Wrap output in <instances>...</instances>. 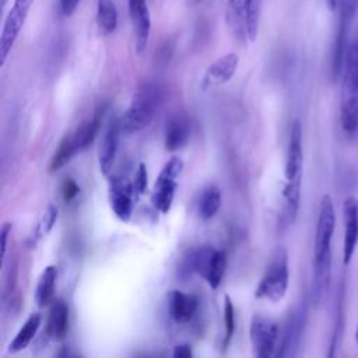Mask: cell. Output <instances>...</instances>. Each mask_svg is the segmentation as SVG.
I'll list each match as a JSON object with an SVG mask.
<instances>
[{
  "label": "cell",
  "mask_w": 358,
  "mask_h": 358,
  "mask_svg": "<svg viewBox=\"0 0 358 358\" xmlns=\"http://www.w3.org/2000/svg\"><path fill=\"white\" fill-rule=\"evenodd\" d=\"M190 137V123L186 116L175 115L165 126V148L168 151H176L186 145Z\"/></svg>",
  "instance_id": "ac0fdd59"
},
{
  "label": "cell",
  "mask_w": 358,
  "mask_h": 358,
  "mask_svg": "<svg viewBox=\"0 0 358 358\" xmlns=\"http://www.w3.org/2000/svg\"><path fill=\"white\" fill-rule=\"evenodd\" d=\"M355 11L343 0L341 7H340V18H338V25L334 36V43H333V52H331V77L336 81L341 76L343 70V63H344V56L347 50V32H348V25L352 18Z\"/></svg>",
  "instance_id": "8fae6325"
},
{
  "label": "cell",
  "mask_w": 358,
  "mask_h": 358,
  "mask_svg": "<svg viewBox=\"0 0 358 358\" xmlns=\"http://www.w3.org/2000/svg\"><path fill=\"white\" fill-rule=\"evenodd\" d=\"M161 102V90L157 84H143L134 94L129 108L120 120V129L124 134H131L147 127Z\"/></svg>",
  "instance_id": "3957f363"
},
{
  "label": "cell",
  "mask_w": 358,
  "mask_h": 358,
  "mask_svg": "<svg viewBox=\"0 0 358 358\" xmlns=\"http://www.w3.org/2000/svg\"><path fill=\"white\" fill-rule=\"evenodd\" d=\"M326 4L329 7V10H334L337 6V0H326Z\"/></svg>",
  "instance_id": "8d00e7d4"
},
{
  "label": "cell",
  "mask_w": 358,
  "mask_h": 358,
  "mask_svg": "<svg viewBox=\"0 0 358 358\" xmlns=\"http://www.w3.org/2000/svg\"><path fill=\"white\" fill-rule=\"evenodd\" d=\"M224 324H225V338L222 341V347H227L235 333V308L229 295H225L224 298Z\"/></svg>",
  "instance_id": "f1b7e54d"
},
{
  "label": "cell",
  "mask_w": 358,
  "mask_h": 358,
  "mask_svg": "<svg viewBox=\"0 0 358 358\" xmlns=\"http://www.w3.org/2000/svg\"><path fill=\"white\" fill-rule=\"evenodd\" d=\"M56 280H57V267L52 264L45 267V270L39 275L36 289H35V301L39 308H43L52 303Z\"/></svg>",
  "instance_id": "44dd1931"
},
{
  "label": "cell",
  "mask_w": 358,
  "mask_h": 358,
  "mask_svg": "<svg viewBox=\"0 0 358 358\" xmlns=\"http://www.w3.org/2000/svg\"><path fill=\"white\" fill-rule=\"evenodd\" d=\"M69 329V306L67 303L57 298L52 301L48 317L46 336L52 340H63Z\"/></svg>",
  "instance_id": "ffe728a7"
},
{
  "label": "cell",
  "mask_w": 358,
  "mask_h": 358,
  "mask_svg": "<svg viewBox=\"0 0 358 358\" xmlns=\"http://www.w3.org/2000/svg\"><path fill=\"white\" fill-rule=\"evenodd\" d=\"M221 206V192L215 185H210L203 189L199 201H197V213L199 217L204 221L213 218Z\"/></svg>",
  "instance_id": "cb8c5ba5"
},
{
  "label": "cell",
  "mask_w": 358,
  "mask_h": 358,
  "mask_svg": "<svg viewBox=\"0 0 358 358\" xmlns=\"http://www.w3.org/2000/svg\"><path fill=\"white\" fill-rule=\"evenodd\" d=\"M11 228H13V225L10 222H4L1 227V257H4L6 252H7V239L11 232Z\"/></svg>",
  "instance_id": "836d02e7"
},
{
  "label": "cell",
  "mask_w": 358,
  "mask_h": 358,
  "mask_svg": "<svg viewBox=\"0 0 358 358\" xmlns=\"http://www.w3.org/2000/svg\"><path fill=\"white\" fill-rule=\"evenodd\" d=\"M289 281L288 255L284 248H278L267 266L264 275L256 287L255 296L257 299H267L277 302L284 298Z\"/></svg>",
  "instance_id": "277c9868"
},
{
  "label": "cell",
  "mask_w": 358,
  "mask_h": 358,
  "mask_svg": "<svg viewBox=\"0 0 358 358\" xmlns=\"http://www.w3.org/2000/svg\"><path fill=\"white\" fill-rule=\"evenodd\" d=\"M80 192L78 185L73 179H66L62 186V194L66 201H71Z\"/></svg>",
  "instance_id": "1f68e13d"
},
{
  "label": "cell",
  "mask_w": 358,
  "mask_h": 358,
  "mask_svg": "<svg viewBox=\"0 0 358 358\" xmlns=\"http://www.w3.org/2000/svg\"><path fill=\"white\" fill-rule=\"evenodd\" d=\"M249 6L250 0H227V24L239 42L249 41L248 36V17H249Z\"/></svg>",
  "instance_id": "2e32d148"
},
{
  "label": "cell",
  "mask_w": 358,
  "mask_h": 358,
  "mask_svg": "<svg viewBox=\"0 0 358 358\" xmlns=\"http://www.w3.org/2000/svg\"><path fill=\"white\" fill-rule=\"evenodd\" d=\"M57 217H59V210H57V207L53 206V204H50V206L45 210L43 215L41 217V220L38 221V224H36V227H35V229H34V234L31 235V241H32L34 245H35L42 236H45V235L49 234V231H50V229L53 228V225L56 224Z\"/></svg>",
  "instance_id": "83f0119b"
},
{
  "label": "cell",
  "mask_w": 358,
  "mask_h": 358,
  "mask_svg": "<svg viewBox=\"0 0 358 358\" xmlns=\"http://www.w3.org/2000/svg\"><path fill=\"white\" fill-rule=\"evenodd\" d=\"M136 196L133 182L126 178L112 176L109 180V204L115 215L127 222L133 213V197Z\"/></svg>",
  "instance_id": "ba28073f"
},
{
  "label": "cell",
  "mask_w": 358,
  "mask_h": 358,
  "mask_svg": "<svg viewBox=\"0 0 358 358\" xmlns=\"http://www.w3.org/2000/svg\"><path fill=\"white\" fill-rule=\"evenodd\" d=\"M147 168L144 164H140L137 171H136V175H134V179H133V187H134V193L136 196H140V194H144L145 190H147Z\"/></svg>",
  "instance_id": "4dcf8cb0"
},
{
  "label": "cell",
  "mask_w": 358,
  "mask_h": 358,
  "mask_svg": "<svg viewBox=\"0 0 358 358\" xmlns=\"http://www.w3.org/2000/svg\"><path fill=\"white\" fill-rule=\"evenodd\" d=\"M183 169V161L179 157H172L161 169L155 185L151 201L154 207L161 211L162 214H166L171 207L175 197L176 186H178V178L180 176Z\"/></svg>",
  "instance_id": "5b68a950"
},
{
  "label": "cell",
  "mask_w": 358,
  "mask_h": 358,
  "mask_svg": "<svg viewBox=\"0 0 358 358\" xmlns=\"http://www.w3.org/2000/svg\"><path fill=\"white\" fill-rule=\"evenodd\" d=\"M127 8L134 29L136 52L141 55L145 50L151 35V15L147 0H127Z\"/></svg>",
  "instance_id": "7c38bea8"
},
{
  "label": "cell",
  "mask_w": 358,
  "mask_h": 358,
  "mask_svg": "<svg viewBox=\"0 0 358 358\" xmlns=\"http://www.w3.org/2000/svg\"><path fill=\"white\" fill-rule=\"evenodd\" d=\"M262 0H250L249 6V17H248V36L249 41L253 42L259 32V20H260Z\"/></svg>",
  "instance_id": "f546056e"
},
{
  "label": "cell",
  "mask_w": 358,
  "mask_h": 358,
  "mask_svg": "<svg viewBox=\"0 0 358 358\" xmlns=\"http://www.w3.org/2000/svg\"><path fill=\"white\" fill-rule=\"evenodd\" d=\"M225 267H227V257L225 253L222 250L214 249L211 259L208 262V266L204 271L203 278L207 281V284L213 288L217 289L222 281L224 273H225Z\"/></svg>",
  "instance_id": "484cf974"
},
{
  "label": "cell",
  "mask_w": 358,
  "mask_h": 358,
  "mask_svg": "<svg viewBox=\"0 0 358 358\" xmlns=\"http://www.w3.org/2000/svg\"><path fill=\"white\" fill-rule=\"evenodd\" d=\"M122 129H120V120L112 119L105 130V134L101 141L98 161H99V169L103 176H110L112 166L116 159V154L119 150V140H120Z\"/></svg>",
  "instance_id": "4fadbf2b"
},
{
  "label": "cell",
  "mask_w": 358,
  "mask_h": 358,
  "mask_svg": "<svg viewBox=\"0 0 358 358\" xmlns=\"http://www.w3.org/2000/svg\"><path fill=\"white\" fill-rule=\"evenodd\" d=\"M340 120L345 133L354 134L358 130V32L348 42L344 56Z\"/></svg>",
  "instance_id": "7a4b0ae2"
},
{
  "label": "cell",
  "mask_w": 358,
  "mask_h": 358,
  "mask_svg": "<svg viewBox=\"0 0 358 358\" xmlns=\"http://www.w3.org/2000/svg\"><path fill=\"white\" fill-rule=\"evenodd\" d=\"M306 323V306L299 305L289 315L275 357H295L302 340Z\"/></svg>",
  "instance_id": "9c48e42d"
},
{
  "label": "cell",
  "mask_w": 358,
  "mask_h": 358,
  "mask_svg": "<svg viewBox=\"0 0 358 358\" xmlns=\"http://www.w3.org/2000/svg\"><path fill=\"white\" fill-rule=\"evenodd\" d=\"M34 0H14L13 7L10 8L0 35V66L3 67L24 24L28 17L29 8Z\"/></svg>",
  "instance_id": "8992f818"
},
{
  "label": "cell",
  "mask_w": 358,
  "mask_h": 358,
  "mask_svg": "<svg viewBox=\"0 0 358 358\" xmlns=\"http://www.w3.org/2000/svg\"><path fill=\"white\" fill-rule=\"evenodd\" d=\"M41 315L39 313H32L25 323L22 324V327L18 330V333L15 334V337L13 338V341L8 345V352L15 354L18 351H22L24 348H27L29 345V343L34 340L39 326H41Z\"/></svg>",
  "instance_id": "7402d4cb"
},
{
  "label": "cell",
  "mask_w": 358,
  "mask_h": 358,
  "mask_svg": "<svg viewBox=\"0 0 358 358\" xmlns=\"http://www.w3.org/2000/svg\"><path fill=\"white\" fill-rule=\"evenodd\" d=\"M239 64V57L236 53H227L221 57H218L215 62H213L203 77V83L201 87L204 90L215 87V85H221L228 83L232 76L235 74L236 69Z\"/></svg>",
  "instance_id": "9a60e30c"
},
{
  "label": "cell",
  "mask_w": 358,
  "mask_h": 358,
  "mask_svg": "<svg viewBox=\"0 0 358 358\" xmlns=\"http://www.w3.org/2000/svg\"><path fill=\"white\" fill-rule=\"evenodd\" d=\"M7 1H8V0H0V7H1V8H4V7H6V4H7Z\"/></svg>",
  "instance_id": "f35d334b"
},
{
  "label": "cell",
  "mask_w": 358,
  "mask_h": 358,
  "mask_svg": "<svg viewBox=\"0 0 358 358\" xmlns=\"http://www.w3.org/2000/svg\"><path fill=\"white\" fill-rule=\"evenodd\" d=\"M343 221H344V241H343V262L348 264L358 243V199L347 196L343 203Z\"/></svg>",
  "instance_id": "30bf717a"
},
{
  "label": "cell",
  "mask_w": 358,
  "mask_h": 358,
  "mask_svg": "<svg viewBox=\"0 0 358 358\" xmlns=\"http://www.w3.org/2000/svg\"><path fill=\"white\" fill-rule=\"evenodd\" d=\"M187 1H189V4H190V6H197V4L203 3L204 0H187Z\"/></svg>",
  "instance_id": "74e56055"
},
{
  "label": "cell",
  "mask_w": 358,
  "mask_h": 358,
  "mask_svg": "<svg viewBox=\"0 0 358 358\" xmlns=\"http://www.w3.org/2000/svg\"><path fill=\"white\" fill-rule=\"evenodd\" d=\"M81 0H59V6H60V13L64 17H70L74 14V11L77 10L78 4Z\"/></svg>",
  "instance_id": "d6a6232c"
},
{
  "label": "cell",
  "mask_w": 358,
  "mask_h": 358,
  "mask_svg": "<svg viewBox=\"0 0 358 358\" xmlns=\"http://www.w3.org/2000/svg\"><path fill=\"white\" fill-rule=\"evenodd\" d=\"M199 308V299L192 294L172 289L168 295V312L176 323H187Z\"/></svg>",
  "instance_id": "e0dca14e"
},
{
  "label": "cell",
  "mask_w": 358,
  "mask_h": 358,
  "mask_svg": "<svg viewBox=\"0 0 358 358\" xmlns=\"http://www.w3.org/2000/svg\"><path fill=\"white\" fill-rule=\"evenodd\" d=\"M336 228V213L333 200L323 194L319 204V214L313 241V280L312 299L320 303L326 296L331 273V239Z\"/></svg>",
  "instance_id": "6da1fadb"
},
{
  "label": "cell",
  "mask_w": 358,
  "mask_h": 358,
  "mask_svg": "<svg viewBox=\"0 0 358 358\" xmlns=\"http://www.w3.org/2000/svg\"><path fill=\"white\" fill-rule=\"evenodd\" d=\"M302 166H303V151H302V126L296 119L294 120L289 131V141L287 150L285 169L284 175L287 180H294L302 178Z\"/></svg>",
  "instance_id": "5bb4252c"
},
{
  "label": "cell",
  "mask_w": 358,
  "mask_h": 358,
  "mask_svg": "<svg viewBox=\"0 0 358 358\" xmlns=\"http://www.w3.org/2000/svg\"><path fill=\"white\" fill-rule=\"evenodd\" d=\"M355 341L358 344V326H357V331H355Z\"/></svg>",
  "instance_id": "ab89813d"
},
{
  "label": "cell",
  "mask_w": 358,
  "mask_h": 358,
  "mask_svg": "<svg viewBox=\"0 0 358 358\" xmlns=\"http://www.w3.org/2000/svg\"><path fill=\"white\" fill-rule=\"evenodd\" d=\"M282 211L280 217V225L281 228H287L294 224L298 210H299V201H301V178L294 180H287V185L282 190Z\"/></svg>",
  "instance_id": "d6986e66"
},
{
  "label": "cell",
  "mask_w": 358,
  "mask_h": 358,
  "mask_svg": "<svg viewBox=\"0 0 358 358\" xmlns=\"http://www.w3.org/2000/svg\"><path fill=\"white\" fill-rule=\"evenodd\" d=\"M249 334L253 354L257 358H268L275 355L278 326L274 320L262 315H255L250 322Z\"/></svg>",
  "instance_id": "52a82bcc"
},
{
  "label": "cell",
  "mask_w": 358,
  "mask_h": 358,
  "mask_svg": "<svg viewBox=\"0 0 358 358\" xmlns=\"http://www.w3.org/2000/svg\"><path fill=\"white\" fill-rule=\"evenodd\" d=\"M354 11L358 8V0H344Z\"/></svg>",
  "instance_id": "d590c367"
},
{
  "label": "cell",
  "mask_w": 358,
  "mask_h": 358,
  "mask_svg": "<svg viewBox=\"0 0 358 358\" xmlns=\"http://www.w3.org/2000/svg\"><path fill=\"white\" fill-rule=\"evenodd\" d=\"M77 154V150L71 141V137L70 134L66 136L62 143L59 144L56 152L53 154L52 157V161H50V165H49V171L50 172H56L59 171L60 168H63L74 155Z\"/></svg>",
  "instance_id": "4316f807"
},
{
  "label": "cell",
  "mask_w": 358,
  "mask_h": 358,
  "mask_svg": "<svg viewBox=\"0 0 358 358\" xmlns=\"http://www.w3.org/2000/svg\"><path fill=\"white\" fill-rule=\"evenodd\" d=\"M173 357L175 358H190L192 357V348L189 344H178L173 348Z\"/></svg>",
  "instance_id": "e575fe53"
},
{
  "label": "cell",
  "mask_w": 358,
  "mask_h": 358,
  "mask_svg": "<svg viewBox=\"0 0 358 358\" xmlns=\"http://www.w3.org/2000/svg\"><path fill=\"white\" fill-rule=\"evenodd\" d=\"M117 8L112 0L96 1V25L103 35L115 32L117 28Z\"/></svg>",
  "instance_id": "d4e9b609"
},
{
  "label": "cell",
  "mask_w": 358,
  "mask_h": 358,
  "mask_svg": "<svg viewBox=\"0 0 358 358\" xmlns=\"http://www.w3.org/2000/svg\"><path fill=\"white\" fill-rule=\"evenodd\" d=\"M99 130V119L95 116L83 122L71 134V141L77 150V154L85 151L95 140Z\"/></svg>",
  "instance_id": "603a6c76"
}]
</instances>
